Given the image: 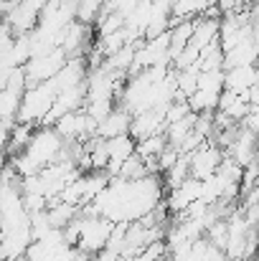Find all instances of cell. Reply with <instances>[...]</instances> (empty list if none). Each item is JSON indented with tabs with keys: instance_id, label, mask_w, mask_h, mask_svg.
Listing matches in <instances>:
<instances>
[{
	"instance_id": "1",
	"label": "cell",
	"mask_w": 259,
	"mask_h": 261,
	"mask_svg": "<svg viewBox=\"0 0 259 261\" xmlns=\"http://www.w3.org/2000/svg\"><path fill=\"white\" fill-rule=\"evenodd\" d=\"M54 99H56V91L51 89L49 82H41V84L26 87L23 96H20V104H18L15 122H31V124L38 127V122L43 119V114L51 109Z\"/></svg>"
},
{
	"instance_id": "2",
	"label": "cell",
	"mask_w": 259,
	"mask_h": 261,
	"mask_svg": "<svg viewBox=\"0 0 259 261\" xmlns=\"http://www.w3.org/2000/svg\"><path fill=\"white\" fill-rule=\"evenodd\" d=\"M61 142H64V140L59 137V132H56L54 127H43V124H41V127L33 129L28 145L23 147V155L31 158L38 168H46V165H51V163L56 160Z\"/></svg>"
},
{
	"instance_id": "3",
	"label": "cell",
	"mask_w": 259,
	"mask_h": 261,
	"mask_svg": "<svg viewBox=\"0 0 259 261\" xmlns=\"http://www.w3.org/2000/svg\"><path fill=\"white\" fill-rule=\"evenodd\" d=\"M109 228L112 221L102 218V216H82V228H79V241H77V251L82 254H97L107 246L109 239Z\"/></svg>"
},
{
	"instance_id": "4",
	"label": "cell",
	"mask_w": 259,
	"mask_h": 261,
	"mask_svg": "<svg viewBox=\"0 0 259 261\" xmlns=\"http://www.w3.org/2000/svg\"><path fill=\"white\" fill-rule=\"evenodd\" d=\"M221 158H224V150H221L219 145H214V142L206 140L203 145H198L196 150L188 152V170H191V177H196V180L211 177V175L216 173Z\"/></svg>"
},
{
	"instance_id": "5",
	"label": "cell",
	"mask_w": 259,
	"mask_h": 261,
	"mask_svg": "<svg viewBox=\"0 0 259 261\" xmlns=\"http://www.w3.org/2000/svg\"><path fill=\"white\" fill-rule=\"evenodd\" d=\"M130 119H132V114L125 107H112L97 122V137L109 140V137H117V135H130Z\"/></svg>"
},
{
	"instance_id": "6",
	"label": "cell",
	"mask_w": 259,
	"mask_h": 261,
	"mask_svg": "<svg viewBox=\"0 0 259 261\" xmlns=\"http://www.w3.org/2000/svg\"><path fill=\"white\" fill-rule=\"evenodd\" d=\"M198 193H201V180H196V177L188 175L178 188H173L171 195L166 198V205H168L171 216L180 213V211H185L193 200H198Z\"/></svg>"
},
{
	"instance_id": "7",
	"label": "cell",
	"mask_w": 259,
	"mask_h": 261,
	"mask_svg": "<svg viewBox=\"0 0 259 261\" xmlns=\"http://www.w3.org/2000/svg\"><path fill=\"white\" fill-rule=\"evenodd\" d=\"M104 150H107V158H109V163H107L104 173L112 177V173H117V170H120V163H122V160H127V158L135 152V140H132L130 135H117V137L104 140Z\"/></svg>"
},
{
	"instance_id": "8",
	"label": "cell",
	"mask_w": 259,
	"mask_h": 261,
	"mask_svg": "<svg viewBox=\"0 0 259 261\" xmlns=\"http://www.w3.org/2000/svg\"><path fill=\"white\" fill-rule=\"evenodd\" d=\"M254 59H257V41H254V36L252 38H244V41H239L237 46H231L229 51H224V69H234V66H249V64H254Z\"/></svg>"
},
{
	"instance_id": "9",
	"label": "cell",
	"mask_w": 259,
	"mask_h": 261,
	"mask_svg": "<svg viewBox=\"0 0 259 261\" xmlns=\"http://www.w3.org/2000/svg\"><path fill=\"white\" fill-rule=\"evenodd\" d=\"M252 87H257V69H254V64L234 66V69L224 71V89H229L234 94H242V91H247Z\"/></svg>"
},
{
	"instance_id": "10",
	"label": "cell",
	"mask_w": 259,
	"mask_h": 261,
	"mask_svg": "<svg viewBox=\"0 0 259 261\" xmlns=\"http://www.w3.org/2000/svg\"><path fill=\"white\" fill-rule=\"evenodd\" d=\"M166 145H168L166 142V135L163 132H155V135H148L143 140H135V155H140L143 160H155L163 152Z\"/></svg>"
},
{
	"instance_id": "11",
	"label": "cell",
	"mask_w": 259,
	"mask_h": 261,
	"mask_svg": "<svg viewBox=\"0 0 259 261\" xmlns=\"http://www.w3.org/2000/svg\"><path fill=\"white\" fill-rule=\"evenodd\" d=\"M191 175V170H188V155H178L175 158V163H173L168 170H163V180H166V188L168 190H173V188H178L185 177Z\"/></svg>"
},
{
	"instance_id": "12",
	"label": "cell",
	"mask_w": 259,
	"mask_h": 261,
	"mask_svg": "<svg viewBox=\"0 0 259 261\" xmlns=\"http://www.w3.org/2000/svg\"><path fill=\"white\" fill-rule=\"evenodd\" d=\"M13 261H26V259H23V256H18V259H13Z\"/></svg>"
}]
</instances>
